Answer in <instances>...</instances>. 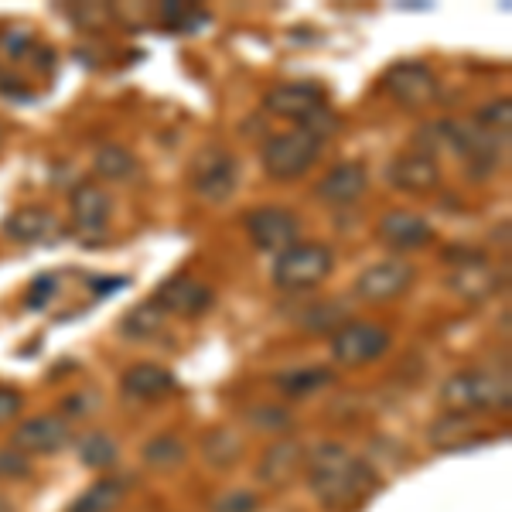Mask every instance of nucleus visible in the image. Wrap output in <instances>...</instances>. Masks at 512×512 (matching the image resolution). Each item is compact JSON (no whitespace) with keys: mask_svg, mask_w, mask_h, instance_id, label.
Wrapping results in <instances>:
<instances>
[{"mask_svg":"<svg viewBox=\"0 0 512 512\" xmlns=\"http://www.w3.org/2000/svg\"><path fill=\"white\" fill-rule=\"evenodd\" d=\"M509 99L502 96V99H492V103H485L482 110H478V117H475V123L482 130H489V134H495L499 137V130H502V137H509V123H512V117H509Z\"/></svg>","mask_w":512,"mask_h":512,"instance_id":"28","label":"nucleus"},{"mask_svg":"<svg viewBox=\"0 0 512 512\" xmlns=\"http://www.w3.org/2000/svg\"><path fill=\"white\" fill-rule=\"evenodd\" d=\"M253 424L256 427H287L291 424V417H287V410H274V407H263V410H253Z\"/></svg>","mask_w":512,"mask_h":512,"instance_id":"33","label":"nucleus"},{"mask_svg":"<svg viewBox=\"0 0 512 512\" xmlns=\"http://www.w3.org/2000/svg\"><path fill=\"white\" fill-rule=\"evenodd\" d=\"M441 400L451 414H475V410H509V383L485 369L454 373L441 390Z\"/></svg>","mask_w":512,"mask_h":512,"instance_id":"2","label":"nucleus"},{"mask_svg":"<svg viewBox=\"0 0 512 512\" xmlns=\"http://www.w3.org/2000/svg\"><path fill=\"white\" fill-rule=\"evenodd\" d=\"M386 178L393 181L400 192H414V195H427L437 188L441 181V168L427 151H403L386 164Z\"/></svg>","mask_w":512,"mask_h":512,"instance_id":"12","label":"nucleus"},{"mask_svg":"<svg viewBox=\"0 0 512 512\" xmlns=\"http://www.w3.org/2000/svg\"><path fill=\"white\" fill-rule=\"evenodd\" d=\"M96 171L110 181H127L137 171V158L127 147L106 144V147H99V154H96Z\"/></svg>","mask_w":512,"mask_h":512,"instance_id":"22","label":"nucleus"},{"mask_svg":"<svg viewBox=\"0 0 512 512\" xmlns=\"http://www.w3.org/2000/svg\"><path fill=\"white\" fill-rule=\"evenodd\" d=\"M31 461L18 448H0V478H28Z\"/></svg>","mask_w":512,"mask_h":512,"instance_id":"29","label":"nucleus"},{"mask_svg":"<svg viewBox=\"0 0 512 512\" xmlns=\"http://www.w3.org/2000/svg\"><path fill=\"white\" fill-rule=\"evenodd\" d=\"M335 256L328 246L321 243H294L291 250H284L274 263V284L284 291H308L318 287L321 280L332 274Z\"/></svg>","mask_w":512,"mask_h":512,"instance_id":"5","label":"nucleus"},{"mask_svg":"<svg viewBox=\"0 0 512 512\" xmlns=\"http://www.w3.org/2000/svg\"><path fill=\"white\" fill-rule=\"evenodd\" d=\"M260 509V499L253 492H226L212 502V512H256Z\"/></svg>","mask_w":512,"mask_h":512,"instance_id":"30","label":"nucleus"},{"mask_svg":"<svg viewBox=\"0 0 512 512\" xmlns=\"http://www.w3.org/2000/svg\"><path fill=\"white\" fill-rule=\"evenodd\" d=\"M52 229H55V216L48 209H41V205H24V209L11 212L4 222V233L18 239V243H38Z\"/></svg>","mask_w":512,"mask_h":512,"instance_id":"19","label":"nucleus"},{"mask_svg":"<svg viewBox=\"0 0 512 512\" xmlns=\"http://www.w3.org/2000/svg\"><path fill=\"white\" fill-rule=\"evenodd\" d=\"M297 216L280 205H260V209L246 212V233L260 250L267 253H284L297 243Z\"/></svg>","mask_w":512,"mask_h":512,"instance_id":"10","label":"nucleus"},{"mask_svg":"<svg viewBox=\"0 0 512 512\" xmlns=\"http://www.w3.org/2000/svg\"><path fill=\"white\" fill-rule=\"evenodd\" d=\"M52 294H55V277H48V274L38 277L35 287H31V294H28V308H45Z\"/></svg>","mask_w":512,"mask_h":512,"instance_id":"32","label":"nucleus"},{"mask_svg":"<svg viewBox=\"0 0 512 512\" xmlns=\"http://www.w3.org/2000/svg\"><path fill=\"white\" fill-rule=\"evenodd\" d=\"M161 325H164V315L154 308L151 301H147V304H140V308H134L127 318H123L120 332L127 338H154L161 332Z\"/></svg>","mask_w":512,"mask_h":512,"instance_id":"25","label":"nucleus"},{"mask_svg":"<svg viewBox=\"0 0 512 512\" xmlns=\"http://www.w3.org/2000/svg\"><path fill=\"white\" fill-rule=\"evenodd\" d=\"M72 219L82 233H99L110 219V195L96 185H79L72 192Z\"/></svg>","mask_w":512,"mask_h":512,"instance_id":"18","label":"nucleus"},{"mask_svg":"<svg viewBox=\"0 0 512 512\" xmlns=\"http://www.w3.org/2000/svg\"><path fill=\"white\" fill-rule=\"evenodd\" d=\"M123 499V485L113 478H99L93 489H86L76 502L69 506V512H113Z\"/></svg>","mask_w":512,"mask_h":512,"instance_id":"21","label":"nucleus"},{"mask_svg":"<svg viewBox=\"0 0 512 512\" xmlns=\"http://www.w3.org/2000/svg\"><path fill=\"white\" fill-rule=\"evenodd\" d=\"M117 441L113 437H106V434H86L79 441V458H82V465H89V468H110L113 461H117Z\"/></svg>","mask_w":512,"mask_h":512,"instance_id":"26","label":"nucleus"},{"mask_svg":"<svg viewBox=\"0 0 512 512\" xmlns=\"http://www.w3.org/2000/svg\"><path fill=\"white\" fill-rule=\"evenodd\" d=\"M379 239H383L390 250H417V246L431 243V222L417 212H407V209H393L379 219L376 226Z\"/></svg>","mask_w":512,"mask_h":512,"instance_id":"15","label":"nucleus"},{"mask_svg":"<svg viewBox=\"0 0 512 512\" xmlns=\"http://www.w3.org/2000/svg\"><path fill=\"white\" fill-rule=\"evenodd\" d=\"M304 461H308V451H304V444L291 441V437H284V441H274L267 451H263L260 458V468H256V475H260L263 485H291L297 475H301Z\"/></svg>","mask_w":512,"mask_h":512,"instance_id":"14","label":"nucleus"},{"mask_svg":"<svg viewBox=\"0 0 512 512\" xmlns=\"http://www.w3.org/2000/svg\"><path fill=\"white\" fill-rule=\"evenodd\" d=\"M332 383H335L332 369H297V373H284L277 379V386L287 396H308V393L321 390V386H332Z\"/></svg>","mask_w":512,"mask_h":512,"instance_id":"24","label":"nucleus"},{"mask_svg":"<svg viewBox=\"0 0 512 512\" xmlns=\"http://www.w3.org/2000/svg\"><path fill=\"white\" fill-rule=\"evenodd\" d=\"M383 86L396 103L407 106V110H424L441 96V82L424 62H396L386 69Z\"/></svg>","mask_w":512,"mask_h":512,"instance_id":"7","label":"nucleus"},{"mask_svg":"<svg viewBox=\"0 0 512 512\" xmlns=\"http://www.w3.org/2000/svg\"><path fill=\"white\" fill-rule=\"evenodd\" d=\"M24 400L18 390H7V386H0V427L7 424V420H14L21 414Z\"/></svg>","mask_w":512,"mask_h":512,"instance_id":"31","label":"nucleus"},{"mask_svg":"<svg viewBox=\"0 0 512 512\" xmlns=\"http://www.w3.org/2000/svg\"><path fill=\"white\" fill-rule=\"evenodd\" d=\"M0 512H14V509H11V502H7L4 495H0Z\"/></svg>","mask_w":512,"mask_h":512,"instance_id":"34","label":"nucleus"},{"mask_svg":"<svg viewBox=\"0 0 512 512\" xmlns=\"http://www.w3.org/2000/svg\"><path fill=\"white\" fill-rule=\"evenodd\" d=\"M144 458L151 461L154 468H175V465H181V461L188 458V451H185V444H181L178 437L164 434V437H154V441L147 444Z\"/></svg>","mask_w":512,"mask_h":512,"instance_id":"27","label":"nucleus"},{"mask_svg":"<svg viewBox=\"0 0 512 512\" xmlns=\"http://www.w3.org/2000/svg\"><path fill=\"white\" fill-rule=\"evenodd\" d=\"M202 451L216 468H226V465H233V461H239V454H243V441H239L233 431L219 427V431H209V437L202 441Z\"/></svg>","mask_w":512,"mask_h":512,"instance_id":"23","label":"nucleus"},{"mask_svg":"<svg viewBox=\"0 0 512 512\" xmlns=\"http://www.w3.org/2000/svg\"><path fill=\"white\" fill-rule=\"evenodd\" d=\"M263 110L270 117H284V120H301L304 130L321 137L318 120H332L328 113V99L325 89L315 82H287V86H274L263 96Z\"/></svg>","mask_w":512,"mask_h":512,"instance_id":"4","label":"nucleus"},{"mask_svg":"<svg viewBox=\"0 0 512 512\" xmlns=\"http://www.w3.org/2000/svg\"><path fill=\"white\" fill-rule=\"evenodd\" d=\"M239 178V164L229 151L222 147H205L195 154L192 161V188L209 202H222V198L233 195Z\"/></svg>","mask_w":512,"mask_h":512,"instance_id":"8","label":"nucleus"},{"mask_svg":"<svg viewBox=\"0 0 512 512\" xmlns=\"http://www.w3.org/2000/svg\"><path fill=\"white\" fill-rule=\"evenodd\" d=\"M123 393L137 396V400H164L175 393V376L154 362H140L123 373Z\"/></svg>","mask_w":512,"mask_h":512,"instance_id":"17","label":"nucleus"},{"mask_svg":"<svg viewBox=\"0 0 512 512\" xmlns=\"http://www.w3.org/2000/svg\"><path fill=\"white\" fill-rule=\"evenodd\" d=\"M151 304L161 315L198 318L216 304V294H212L209 284H202V280H195V277H171L158 287Z\"/></svg>","mask_w":512,"mask_h":512,"instance_id":"11","label":"nucleus"},{"mask_svg":"<svg viewBox=\"0 0 512 512\" xmlns=\"http://www.w3.org/2000/svg\"><path fill=\"white\" fill-rule=\"evenodd\" d=\"M451 287L461 297H468V301H482L485 294H492L495 287H499V277H495V270L485 260H475V263H465L461 270H454Z\"/></svg>","mask_w":512,"mask_h":512,"instance_id":"20","label":"nucleus"},{"mask_svg":"<svg viewBox=\"0 0 512 512\" xmlns=\"http://www.w3.org/2000/svg\"><path fill=\"white\" fill-rule=\"evenodd\" d=\"M390 349V332L376 321H349L338 325L332 338V355L342 366H366Z\"/></svg>","mask_w":512,"mask_h":512,"instance_id":"6","label":"nucleus"},{"mask_svg":"<svg viewBox=\"0 0 512 512\" xmlns=\"http://www.w3.org/2000/svg\"><path fill=\"white\" fill-rule=\"evenodd\" d=\"M308 482L315 489L318 502L325 509L345 512L359 506L369 492L376 489V475L369 465H362L352 451H345L342 444H318L315 451H308Z\"/></svg>","mask_w":512,"mask_h":512,"instance_id":"1","label":"nucleus"},{"mask_svg":"<svg viewBox=\"0 0 512 512\" xmlns=\"http://www.w3.org/2000/svg\"><path fill=\"white\" fill-rule=\"evenodd\" d=\"M417 270L414 263L400 260V256H390V260H379L373 267H366L355 280V294L362 297V301H393V297H400L407 291L410 284H414Z\"/></svg>","mask_w":512,"mask_h":512,"instance_id":"9","label":"nucleus"},{"mask_svg":"<svg viewBox=\"0 0 512 512\" xmlns=\"http://www.w3.org/2000/svg\"><path fill=\"white\" fill-rule=\"evenodd\" d=\"M69 444V420L45 414L31 417L14 431V448L21 454H55Z\"/></svg>","mask_w":512,"mask_h":512,"instance_id":"13","label":"nucleus"},{"mask_svg":"<svg viewBox=\"0 0 512 512\" xmlns=\"http://www.w3.org/2000/svg\"><path fill=\"white\" fill-rule=\"evenodd\" d=\"M321 158V137L297 127L287 134H274L263 144V168L274 181H294Z\"/></svg>","mask_w":512,"mask_h":512,"instance_id":"3","label":"nucleus"},{"mask_svg":"<svg viewBox=\"0 0 512 512\" xmlns=\"http://www.w3.org/2000/svg\"><path fill=\"white\" fill-rule=\"evenodd\" d=\"M366 192V168L362 164H338L315 185V195L328 205H352Z\"/></svg>","mask_w":512,"mask_h":512,"instance_id":"16","label":"nucleus"}]
</instances>
